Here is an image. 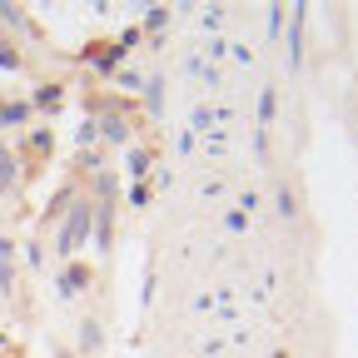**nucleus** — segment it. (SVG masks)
Wrapping results in <instances>:
<instances>
[{
  "mask_svg": "<svg viewBox=\"0 0 358 358\" xmlns=\"http://www.w3.org/2000/svg\"><path fill=\"white\" fill-rule=\"evenodd\" d=\"M85 229H90V204H75L70 219H65V229H60V254H75L80 239H85Z\"/></svg>",
  "mask_w": 358,
  "mask_h": 358,
  "instance_id": "obj_1",
  "label": "nucleus"
},
{
  "mask_svg": "<svg viewBox=\"0 0 358 358\" xmlns=\"http://www.w3.org/2000/svg\"><path fill=\"white\" fill-rule=\"evenodd\" d=\"M303 6H294V20H289V65L299 70V60H303Z\"/></svg>",
  "mask_w": 358,
  "mask_h": 358,
  "instance_id": "obj_2",
  "label": "nucleus"
},
{
  "mask_svg": "<svg viewBox=\"0 0 358 358\" xmlns=\"http://www.w3.org/2000/svg\"><path fill=\"white\" fill-rule=\"evenodd\" d=\"M124 164H129V179H145V169H150V155H145V150H129V159H124Z\"/></svg>",
  "mask_w": 358,
  "mask_h": 358,
  "instance_id": "obj_3",
  "label": "nucleus"
},
{
  "mask_svg": "<svg viewBox=\"0 0 358 358\" xmlns=\"http://www.w3.org/2000/svg\"><path fill=\"white\" fill-rule=\"evenodd\" d=\"M268 120H274V90H264V95H259V124H268Z\"/></svg>",
  "mask_w": 358,
  "mask_h": 358,
  "instance_id": "obj_4",
  "label": "nucleus"
},
{
  "mask_svg": "<svg viewBox=\"0 0 358 358\" xmlns=\"http://www.w3.org/2000/svg\"><path fill=\"white\" fill-rule=\"evenodd\" d=\"M80 284H85V268H70V274L60 279V289H65V294H80Z\"/></svg>",
  "mask_w": 358,
  "mask_h": 358,
  "instance_id": "obj_5",
  "label": "nucleus"
},
{
  "mask_svg": "<svg viewBox=\"0 0 358 358\" xmlns=\"http://www.w3.org/2000/svg\"><path fill=\"white\" fill-rule=\"evenodd\" d=\"M25 120V105H6V110H0V124H20Z\"/></svg>",
  "mask_w": 358,
  "mask_h": 358,
  "instance_id": "obj_6",
  "label": "nucleus"
},
{
  "mask_svg": "<svg viewBox=\"0 0 358 358\" xmlns=\"http://www.w3.org/2000/svg\"><path fill=\"white\" fill-rule=\"evenodd\" d=\"M6 254H10V239H0V264H6Z\"/></svg>",
  "mask_w": 358,
  "mask_h": 358,
  "instance_id": "obj_7",
  "label": "nucleus"
}]
</instances>
